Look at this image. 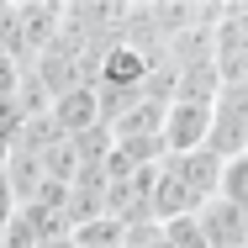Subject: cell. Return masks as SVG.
Here are the masks:
<instances>
[{
    "label": "cell",
    "instance_id": "7a4b0ae2",
    "mask_svg": "<svg viewBox=\"0 0 248 248\" xmlns=\"http://www.w3.org/2000/svg\"><path fill=\"white\" fill-rule=\"evenodd\" d=\"M164 174L180 185V196L190 201V211H201L206 201H217V180H222V158H211L206 148L196 153H174V158H158Z\"/></svg>",
    "mask_w": 248,
    "mask_h": 248
},
{
    "label": "cell",
    "instance_id": "3957f363",
    "mask_svg": "<svg viewBox=\"0 0 248 248\" xmlns=\"http://www.w3.org/2000/svg\"><path fill=\"white\" fill-rule=\"evenodd\" d=\"M196 227L206 238V248H248V211L232 206V201H222V196L196 211Z\"/></svg>",
    "mask_w": 248,
    "mask_h": 248
},
{
    "label": "cell",
    "instance_id": "277c9868",
    "mask_svg": "<svg viewBox=\"0 0 248 248\" xmlns=\"http://www.w3.org/2000/svg\"><path fill=\"white\" fill-rule=\"evenodd\" d=\"M217 196L248 211V153H238V158H222V180H217Z\"/></svg>",
    "mask_w": 248,
    "mask_h": 248
},
{
    "label": "cell",
    "instance_id": "6da1fadb",
    "mask_svg": "<svg viewBox=\"0 0 248 248\" xmlns=\"http://www.w3.org/2000/svg\"><path fill=\"white\" fill-rule=\"evenodd\" d=\"M206 153L211 158H238V153H248V90L243 85H227V90L211 95Z\"/></svg>",
    "mask_w": 248,
    "mask_h": 248
}]
</instances>
